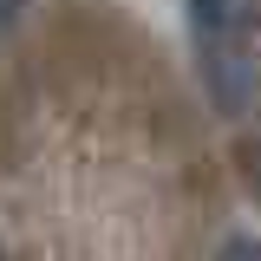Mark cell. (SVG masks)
<instances>
[{"instance_id":"cell-1","label":"cell","mask_w":261,"mask_h":261,"mask_svg":"<svg viewBox=\"0 0 261 261\" xmlns=\"http://www.w3.org/2000/svg\"><path fill=\"white\" fill-rule=\"evenodd\" d=\"M190 27L202 46H248L261 27V0H190Z\"/></svg>"},{"instance_id":"cell-2","label":"cell","mask_w":261,"mask_h":261,"mask_svg":"<svg viewBox=\"0 0 261 261\" xmlns=\"http://www.w3.org/2000/svg\"><path fill=\"white\" fill-rule=\"evenodd\" d=\"M20 20H27V0H0V33H13Z\"/></svg>"},{"instance_id":"cell-3","label":"cell","mask_w":261,"mask_h":261,"mask_svg":"<svg viewBox=\"0 0 261 261\" xmlns=\"http://www.w3.org/2000/svg\"><path fill=\"white\" fill-rule=\"evenodd\" d=\"M222 255H261V242H222Z\"/></svg>"}]
</instances>
